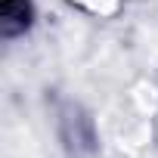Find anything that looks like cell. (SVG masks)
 <instances>
[{"mask_svg": "<svg viewBox=\"0 0 158 158\" xmlns=\"http://www.w3.org/2000/svg\"><path fill=\"white\" fill-rule=\"evenodd\" d=\"M3 31L6 34H16L28 25V0H3Z\"/></svg>", "mask_w": 158, "mask_h": 158, "instance_id": "1", "label": "cell"}]
</instances>
